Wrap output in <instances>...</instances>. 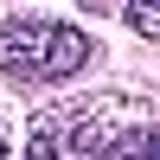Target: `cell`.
<instances>
[{
  "instance_id": "cell-2",
  "label": "cell",
  "mask_w": 160,
  "mask_h": 160,
  "mask_svg": "<svg viewBox=\"0 0 160 160\" xmlns=\"http://www.w3.org/2000/svg\"><path fill=\"white\" fill-rule=\"evenodd\" d=\"M115 96H64L45 102L26 128V160H109L115 141Z\"/></svg>"
},
{
  "instance_id": "cell-1",
  "label": "cell",
  "mask_w": 160,
  "mask_h": 160,
  "mask_svg": "<svg viewBox=\"0 0 160 160\" xmlns=\"http://www.w3.org/2000/svg\"><path fill=\"white\" fill-rule=\"evenodd\" d=\"M90 64H96V38L71 19L19 13V19L0 26V71L13 83H71Z\"/></svg>"
},
{
  "instance_id": "cell-5",
  "label": "cell",
  "mask_w": 160,
  "mask_h": 160,
  "mask_svg": "<svg viewBox=\"0 0 160 160\" xmlns=\"http://www.w3.org/2000/svg\"><path fill=\"white\" fill-rule=\"evenodd\" d=\"M0 160H7V128H0Z\"/></svg>"
},
{
  "instance_id": "cell-4",
  "label": "cell",
  "mask_w": 160,
  "mask_h": 160,
  "mask_svg": "<svg viewBox=\"0 0 160 160\" xmlns=\"http://www.w3.org/2000/svg\"><path fill=\"white\" fill-rule=\"evenodd\" d=\"M115 160H160V122H148V128H135V135L115 148Z\"/></svg>"
},
{
  "instance_id": "cell-3",
  "label": "cell",
  "mask_w": 160,
  "mask_h": 160,
  "mask_svg": "<svg viewBox=\"0 0 160 160\" xmlns=\"http://www.w3.org/2000/svg\"><path fill=\"white\" fill-rule=\"evenodd\" d=\"M122 26L135 38H160V0H122Z\"/></svg>"
}]
</instances>
